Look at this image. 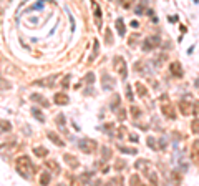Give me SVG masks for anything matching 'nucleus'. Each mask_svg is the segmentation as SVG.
Returning <instances> with one entry per match:
<instances>
[{
    "label": "nucleus",
    "mask_w": 199,
    "mask_h": 186,
    "mask_svg": "<svg viewBox=\"0 0 199 186\" xmlns=\"http://www.w3.org/2000/svg\"><path fill=\"white\" fill-rule=\"evenodd\" d=\"M191 131L194 133V135H198V133H199V118H192V121H191Z\"/></svg>",
    "instance_id": "a878e982"
},
{
    "label": "nucleus",
    "mask_w": 199,
    "mask_h": 186,
    "mask_svg": "<svg viewBox=\"0 0 199 186\" xmlns=\"http://www.w3.org/2000/svg\"><path fill=\"white\" fill-rule=\"evenodd\" d=\"M30 100H32L33 103L43 106V108H48V106H50V101H48L43 95H40V93H32V95H30Z\"/></svg>",
    "instance_id": "1a4fd4ad"
},
{
    "label": "nucleus",
    "mask_w": 199,
    "mask_h": 186,
    "mask_svg": "<svg viewBox=\"0 0 199 186\" xmlns=\"http://www.w3.org/2000/svg\"><path fill=\"white\" fill-rule=\"evenodd\" d=\"M192 52H194V45H192V46H189V48H187V53H189V55H191Z\"/></svg>",
    "instance_id": "09e8293b"
},
{
    "label": "nucleus",
    "mask_w": 199,
    "mask_h": 186,
    "mask_svg": "<svg viewBox=\"0 0 199 186\" xmlns=\"http://www.w3.org/2000/svg\"><path fill=\"white\" fill-rule=\"evenodd\" d=\"M169 22H172V23H174V22H178V17H169Z\"/></svg>",
    "instance_id": "de8ad7c7"
},
{
    "label": "nucleus",
    "mask_w": 199,
    "mask_h": 186,
    "mask_svg": "<svg viewBox=\"0 0 199 186\" xmlns=\"http://www.w3.org/2000/svg\"><path fill=\"white\" fill-rule=\"evenodd\" d=\"M171 179L172 183H181L183 181V174L179 173V170H172L171 171Z\"/></svg>",
    "instance_id": "5701e85b"
},
{
    "label": "nucleus",
    "mask_w": 199,
    "mask_h": 186,
    "mask_svg": "<svg viewBox=\"0 0 199 186\" xmlns=\"http://www.w3.org/2000/svg\"><path fill=\"white\" fill-rule=\"evenodd\" d=\"M129 25H131L133 28H138V27H139V23H138V22H136V20H133V22H131V23H129Z\"/></svg>",
    "instance_id": "a18cd8bd"
},
{
    "label": "nucleus",
    "mask_w": 199,
    "mask_h": 186,
    "mask_svg": "<svg viewBox=\"0 0 199 186\" xmlns=\"http://www.w3.org/2000/svg\"><path fill=\"white\" fill-rule=\"evenodd\" d=\"M113 128H114V126H113L111 123H106L105 125V130H113Z\"/></svg>",
    "instance_id": "49530a36"
},
{
    "label": "nucleus",
    "mask_w": 199,
    "mask_h": 186,
    "mask_svg": "<svg viewBox=\"0 0 199 186\" xmlns=\"http://www.w3.org/2000/svg\"><path fill=\"white\" fill-rule=\"evenodd\" d=\"M191 161L196 166H199V140H194L191 143Z\"/></svg>",
    "instance_id": "6e6552de"
},
{
    "label": "nucleus",
    "mask_w": 199,
    "mask_h": 186,
    "mask_svg": "<svg viewBox=\"0 0 199 186\" xmlns=\"http://www.w3.org/2000/svg\"><path fill=\"white\" fill-rule=\"evenodd\" d=\"M134 13H136V15H141V13H143V5L136 7V10H134Z\"/></svg>",
    "instance_id": "ea45409f"
},
{
    "label": "nucleus",
    "mask_w": 199,
    "mask_h": 186,
    "mask_svg": "<svg viewBox=\"0 0 199 186\" xmlns=\"http://www.w3.org/2000/svg\"><path fill=\"white\" fill-rule=\"evenodd\" d=\"M63 158H65L66 165L70 166V168H78V166H80V161H78L76 158H75L73 155H68V153H66V155L63 156Z\"/></svg>",
    "instance_id": "2eb2a0df"
},
{
    "label": "nucleus",
    "mask_w": 199,
    "mask_h": 186,
    "mask_svg": "<svg viewBox=\"0 0 199 186\" xmlns=\"http://www.w3.org/2000/svg\"><path fill=\"white\" fill-rule=\"evenodd\" d=\"M116 113H118V120H121V121L126 118V110H125V108H118Z\"/></svg>",
    "instance_id": "72a5a7b5"
},
{
    "label": "nucleus",
    "mask_w": 199,
    "mask_h": 186,
    "mask_svg": "<svg viewBox=\"0 0 199 186\" xmlns=\"http://www.w3.org/2000/svg\"><path fill=\"white\" fill-rule=\"evenodd\" d=\"M101 153H103V159L111 158V150H110L108 146H101Z\"/></svg>",
    "instance_id": "cd10ccee"
},
{
    "label": "nucleus",
    "mask_w": 199,
    "mask_h": 186,
    "mask_svg": "<svg viewBox=\"0 0 199 186\" xmlns=\"http://www.w3.org/2000/svg\"><path fill=\"white\" fill-rule=\"evenodd\" d=\"M12 130V123L7 121V120H0V131L2 133H8Z\"/></svg>",
    "instance_id": "aec40b11"
},
{
    "label": "nucleus",
    "mask_w": 199,
    "mask_h": 186,
    "mask_svg": "<svg viewBox=\"0 0 199 186\" xmlns=\"http://www.w3.org/2000/svg\"><path fill=\"white\" fill-rule=\"evenodd\" d=\"M118 150L121 153H126V155H136L138 153L136 148H129V146H123V145H118Z\"/></svg>",
    "instance_id": "4be33fe9"
},
{
    "label": "nucleus",
    "mask_w": 199,
    "mask_h": 186,
    "mask_svg": "<svg viewBox=\"0 0 199 186\" xmlns=\"http://www.w3.org/2000/svg\"><path fill=\"white\" fill-rule=\"evenodd\" d=\"M134 2H136V0H119V5L123 7V8H129Z\"/></svg>",
    "instance_id": "7c9ffc66"
},
{
    "label": "nucleus",
    "mask_w": 199,
    "mask_h": 186,
    "mask_svg": "<svg viewBox=\"0 0 199 186\" xmlns=\"http://www.w3.org/2000/svg\"><path fill=\"white\" fill-rule=\"evenodd\" d=\"M78 146H80V150H81L83 153H93L95 150H96V148H98L96 141H95V140H91V138H83V140H80Z\"/></svg>",
    "instance_id": "20e7f679"
},
{
    "label": "nucleus",
    "mask_w": 199,
    "mask_h": 186,
    "mask_svg": "<svg viewBox=\"0 0 199 186\" xmlns=\"http://www.w3.org/2000/svg\"><path fill=\"white\" fill-rule=\"evenodd\" d=\"M0 85L3 86V88H10V83H8V81H7V83H5V81H3V80H2V78H0Z\"/></svg>",
    "instance_id": "a19ab883"
},
{
    "label": "nucleus",
    "mask_w": 199,
    "mask_h": 186,
    "mask_svg": "<svg viewBox=\"0 0 199 186\" xmlns=\"http://www.w3.org/2000/svg\"><path fill=\"white\" fill-rule=\"evenodd\" d=\"M123 166H125V163H123V161H118V163L114 165V168H116V170H121Z\"/></svg>",
    "instance_id": "79ce46f5"
},
{
    "label": "nucleus",
    "mask_w": 199,
    "mask_h": 186,
    "mask_svg": "<svg viewBox=\"0 0 199 186\" xmlns=\"http://www.w3.org/2000/svg\"><path fill=\"white\" fill-rule=\"evenodd\" d=\"M113 183H123V178H114L110 181V185H113Z\"/></svg>",
    "instance_id": "37998d69"
},
{
    "label": "nucleus",
    "mask_w": 199,
    "mask_h": 186,
    "mask_svg": "<svg viewBox=\"0 0 199 186\" xmlns=\"http://www.w3.org/2000/svg\"><path fill=\"white\" fill-rule=\"evenodd\" d=\"M116 30L121 37H125L126 35V28H125V20L123 18H116Z\"/></svg>",
    "instance_id": "a211bd4d"
},
{
    "label": "nucleus",
    "mask_w": 199,
    "mask_h": 186,
    "mask_svg": "<svg viewBox=\"0 0 199 186\" xmlns=\"http://www.w3.org/2000/svg\"><path fill=\"white\" fill-rule=\"evenodd\" d=\"M146 143H148V148H151V150H159V146H158V140L156 138H153V136H148L146 138Z\"/></svg>",
    "instance_id": "412c9836"
},
{
    "label": "nucleus",
    "mask_w": 199,
    "mask_h": 186,
    "mask_svg": "<svg viewBox=\"0 0 199 186\" xmlns=\"http://www.w3.org/2000/svg\"><path fill=\"white\" fill-rule=\"evenodd\" d=\"M106 43H108V45H111V43H113V40H111V30H110V28H106Z\"/></svg>",
    "instance_id": "c9c22d12"
},
{
    "label": "nucleus",
    "mask_w": 199,
    "mask_h": 186,
    "mask_svg": "<svg viewBox=\"0 0 199 186\" xmlns=\"http://www.w3.org/2000/svg\"><path fill=\"white\" fill-rule=\"evenodd\" d=\"M110 108H111L113 111H116V110L119 108V95H116V93L113 95V100H111V105H110Z\"/></svg>",
    "instance_id": "b1692460"
},
{
    "label": "nucleus",
    "mask_w": 199,
    "mask_h": 186,
    "mask_svg": "<svg viewBox=\"0 0 199 186\" xmlns=\"http://www.w3.org/2000/svg\"><path fill=\"white\" fill-rule=\"evenodd\" d=\"M128 136H129V140H131V141H138V135H134V133H129V135H128Z\"/></svg>",
    "instance_id": "58836bf2"
},
{
    "label": "nucleus",
    "mask_w": 199,
    "mask_h": 186,
    "mask_svg": "<svg viewBox=\"0 0 199 186\" xmlns=\"http://www.w3.org/2000/svg\"><path fill=\"white\" fill-rule=\"evenodd\" d=\"M55 103H57V105H68V103H70V98H68V95H66V93H63V92H60V93H55Z\"/></svg>",
    "instance_id": "ddd939ff"
},
{
    "label": "nucleus",
    "mask_w": 199,
    "mask_h": 186,
    "mask_svg": "<svg viewBox=\"0 0 199 186\" xmlns=\"http://www.w3.org/2000/svg\"><path fill=\"white\" fill-rule=\"evenodd\" d=\"M55 121H57V125L63 126L65 125V116H63V115H58V116H55Z\"/></svg>",
    "instance_id": "f704fd0d"
},
{
    "label": "nucleus",
    "mask_w": 199,
    "mask_h": 186,
    "mask_svg": "<svg viewBox=\"0 0 199 186\" xmlns=\"http://www.w3.org/2000/svg\"><path fill=\"white\" fill-rule=\"evenodd\" d=\"M55 80H57V75H52V77H46V78H43V80H37V81H33V85H38V86H53Z\"/></svg>",
    "instance_id": "f8f14e48"
},
{
    "label": "nucleus",
    "mask_w": 199,
    "mask_h": 186,
    "mask_svg": "<svg viewBox=\"0 0 199 186\" xmlns=\"http://www.w3.org/2000/svg\"><path fill=\"white\" fill-rule=\"evenodd\" d=\"M98 53H100V43H98V40H95V43H93V53H91V57H90V60H95L98 57Z\"/></svg>",
    "instance_id": "393cba45"
},
{
    "label": "nucleus",
    "mask_w": 199,
    "mask_h": 186,
    "mask_svg": "<svg viewBox=\"0 0 199 186\" xmlns=\"http://www.w3.org/2000/svg\"><path fill=\"white\" fill-rule=\"evenodd\" d=\"M169 72L174 78H183V75H184V70H183V66L179 62H171L169 63Z\"/></svg>",
    "instance_id": "0eeeda50"
},
{
    "label": "nucleus",
    "mask_w": 199,
    "mask_h": 186,
    "mask_svg": "<svg viewBox=\"0 0 199 186\" xmlns=\"http://www.w3.org/2000/svg\"><path fill=\"white\" fill-rule=\"evenodd\" d=\"M32 113L37 116V120H38V121H45V118H43V115H42V111H40L38 108H32Z\"/></svg>",
    "instance_id": "2f4dec72"
},
{
    "label": "nucleus",
    "mask_w": 199,
    "mask_h": 186,
    "mask_svg": "<svg viewBox=\"0 0 199 186\" xmlns=\"http://www.w3.org/2000/svg\"><path fill=\"white\" fill-rule=\"evenodd\" d=\"M134 88H136V93H138L139 98H146V96H148V88H146L141 81H136V83H134Z\"/></svg>",
    "instance_id": "4468645a"
},
{
    "label": "nucleus",
    "mask_w": 199,
    "mask_h": 186,
    "mask_svg": "<svg viewBox=\"0 0 199 186\" xmlns=\"http://www.w3.org/2000/svg\"><path fill=\"white\" fill-rule=\"evenodd\" d=\"M15 166H17V173H18L22 178L25 179H30L35 174V166H33L32 159L25 156V155H22L18 158L15 159Z\"/></svg>",
    "instance_id": "f257e3e1"
},
{
    "label": "nucleus",
    "mask_w": 199,
    "mask_h": 186,
    "mask_svg": "<svg viewBox=\"0 0 199 186\" xmlns=\"http://www.w3.org/2000/svg\"><path fill=\"white\" fill-rule=\"evenodd\" d=\"M90 3H91V8H93V15H95V20H96V25L98 28L101 27V7L96 3V0H90Z\"/></svg>",
    "instance_id": "9d476101"
},
{
    "label": "nucleus",
    "mask_w": 199,
    "mask_h": 186,
    "mask_svg": "<svg viewBox=\"0 0 199 186\" xmlns=\"http://www.w3.org/2000/svg\"><path fill=\"white\" fill-rule=\"evenodd\" d=\"M45 166L50 170V171H53V173H60V165L55 161V159H46Z\"/></svg>",
    "instance_id": "dca6fc26"
},
{
    "label": "nucleus",
    "mask_w": 199,
    "mask_h": 186,
    "mask_svg": "<svg viewBox=\"0 0 199 186\" xmlns=\"http://www.w3.org/2000/svg\"><path fill=\"white\" fill-rule=\"evenodd\" d=\"M68 83H70V77H65L63 81H61V86H63V88H68Z\"/></svg>",
    "instance_id": "4c0bfd02"
},
{
    "label": "nucleus",
    "mask_w": 199,
    "mask_h": 186,
    "mask_svg": "<svg viewBox=\"0 0 199 186\" xmlns=\"http://www.w3.org/2000/svg\"><path fill=\"white\" fill-rule=\"evenodd\" d=\"M141 113H143V111H141L136 105H131V116H133V118H139V116H141Z\"/></svg>",
    "instance_id": "bb28decb"
},
{
    "label": "nucleus",
    "mask_w": 199,
    "mask_h": 186,
    "mask_svg": "<svg viewBox=\"0 0 199 186\" xmlns=\"http://www.w3.org/2000/svg\"><path fill=\"white\" fill-rule=\"evenodd\" d=\"M125 93H126V98L129 100V101H133V100H134V96H133V93H131V86L128 85V83L125 85Z\"/></svg>",
    "instance_id": "c756f323"
},
{
    "label": "nucleus",
    "mask_w": 199,
    "mask_h": 186,
    "mask_svg": "<svg viewBox=\"0 0 199 186\" xmlns=\"http://www.w3.org/2000/svg\"><path fill=\"white\" fill-rule=\"evenodd\" d=\"M101 81H103V86H105L106 90H111L113 86H114V80H113V78H110L108 75H105V77L101 78Z\"/></svg>",
    "instance_id": "6ab92c4d"
},
{
    "label": "nucleus",
    "mask_w": 199,
    "mask_h": 186,
    "mask_svg": "<svg viewBox=\"0 0 199 186\" xmlns=\"http://www.w3.org/2000/svg\"><path fill=\"white\" fill-rule=\"evenodd\" d=\"M161 113H163L168 120H176V108H174V105L169 103V101H166V103L161 105Z\"/></svg>",
    "instance_id": "423d86ee"
},
{
    "label": "nucleus",
    "mask_w": 199,
    "mask_h": 186,
    "mask_svg": "<svg viewBox=\"0 0 199 186\" xmlns=\"http://www.w3.org/2000/svg\"><path fill=\"white\" fill-rule=\"evenodd\" d=\"M33 155L38 156V158H46V156H48V150L43 148V146H35V148H33Z\"/></svg>",
    "instance_id": "f3484780"
},
{
    "label": "nucleus",
    "mask_w": 199,
    "mask_h": 186,
    "mask_svg": "<svg viewBox=\"0 0 199 186\" xmlns=\"http://www.w3.org/2000/svg\"><path fill=\"white\" fill-rule=\"evenodd\" d=\"M194 113L196 115L199 113V101H194Z\"/></svg>",
    "instance_id": "c03bdc74"
},
{
    "label": "nucleus",
    "mask_w": 199,
    "mask_h": 186,
    "mask_svg": "<svg viewBox=\"0 0 199 186\" xmlns=\"http://www.w3.org/2000/svg\"><path fill=\"white\" fill-rule=\"evenodd\" d=\"M129 185H143V181L139 178V174H133L129 178Z\"/></svg>",
    "instance_id": "c85d7f7f"
},
{
    "label": "nucleus",
    "mask_w": 199,
    "mask_h": 186,
    "mask_svg": "<svg viewBox=\"0 0 199 186\" xmlns=\"http://www.w3.org/2000/svg\"><path fill=\"white\" fill-rule=\"evenodd\" d=\"M85 80L88 81V83H93V81H95V75H93V73H88V75L85 77Z\"/></svg>",
    "instance_id": "e433bc0d"
},
{
    "label": "nucleus",
    "mask_w": 199,
    "mask_h": 186,
    "mask_svg": "<svg viewBox=\"0 0 199 186\" xmlns=\"http://www.w3.org/2000/svg\"><path fill=\"white\" fill-rule=\"evenodd\" d=\"M113 65H114V72L118 73V77L121 80L128 78V66H126V60L121 55H116L113 58Z\"/></svg>",
    "instance_id": "f03ea898"
},
{
    "label": "nucleus",
    "mask_w": 199,
    "mask_h": 186,
    "mask_svg": "<svg viewBox=\"0 0 199 186\" xmlns=\"http://www.w3.org/2000/svg\"><path fill=\"white\" fill-rule=\"evenodd\" d=\"M178 108H179V111H181V115H184V116H189V115L194 113V103L187 101V100H179Z\"/></svg>",
    "instance_id": "39448f33"
},
{
    "label": "nucleus",
    "mask_w": 199,
    "mask_h": 186,
    "mask_svg": "<svg viewBox=\"0 0 199 186\" xmlns=\"http://www.w3.org/2000/svg\"><path fill=\"white\" fill-rule=\"evenodd\" d=\"M48 183H50V174L45 171L42 174V178H40V185H48Z\"/></svg>",
    "instance_id": "473e14b6"
},
{
    "label": "nucleus",
    "mask_w": 199,
    "mask_h": 186,
    "mask_svg": "<svg viewBox=\"0 0 199 186\" xmlns=\"http://www.w3.org/2000/svg\"><path fill=\"white\" fill-rule=\"evenodd\" d=\"M159 45H161V38H159L158 35H149L143 42V52H153Z\"/></svg>",
    "instance_id": "7ed1b4c3"
},
{
    "label": "nucleus",
    "mask_w": 199,
    "mask_h": 186,
    "mask_svg": "<svg viewBox=\"0 0 199 186\" xmlns=\"http://www.w3.org/2000/svg\"><path fill=\"white\" fill-rule=\"evenodd\" d=\"M46 136H48V140L52 141L53 145L60 146V148H61V146H65V141L60 138V136H58V135H57L55 131H46Z\"/></svg>",
    "instance_id": "9b49d317"
}]
</instances>
